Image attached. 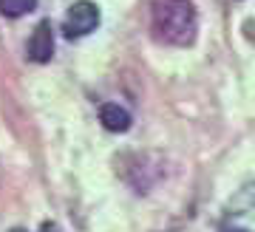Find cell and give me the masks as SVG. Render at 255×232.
Returning a JSON list of instances; mask_svg holds the SVG:
<instances>
[{
  "label": "cell",
  "instance_id": "1",
  "mask_svg": "<svg viewBox=\"0 0 255 232\" xmlns=\"http://www.w3.org/2000/svg\"><path fill=\"white\" fill-rule=\"evenodd\" d=\"M150 31L159 43L187 48L199 34V14L190 0H153L150 6Z\"/></svg>",
  "mask_w": 255,
  "mask_h": 232
},
{
  "label": "cell",
  "instance_id": "2",
  "mask_svg": "<svg viewBox=\"0 0 255 232\" xmlns=\"http://www.w3.org/2000/svg\"><path fill=\"white\" fill-rule=\"evenodd\" d=\"M97 26H100V9H97V3H91V0H77L71 9L65 11L63 34L68 40H80V37H88Z\"/></svg>",
  "mask_w": 255,
  "mask_h": 232
},
{
  "label": "cell",
  "instance_id": "3",
  "mask_svg": "<svg viewBox=\"0 0 255 232\" xmlns=\"http://www.w3.org/2000/svg\"><path fill=\"white\" fill-rule=\"evenodd\" d=\"M26 57L31 63H51V57H54V28H51L48 20H43L31 31L26 45Z\"/></svg>",
  "mask_w": 255,
  "mask_h": 232
},
{
  "label": "cell",
  "instance_id": "4",
  "mask_svg": "<svg viewBox=\"0 0 255 232\" xmlns=\"http://www.w3.org/2000/svg\"><path fill=\"white\" fill-rule=\"evenodd\" d=\"M100 122H102L105 130H111V133H125V130H130V125H133L130 114H128L119 102H105V105H100Z\"/></svg>",
  "mask_w": 255,
  "mask_h": 232
},
{
  "label": "cell",
  "instance_id": "5",
  "mask_svg": "<svg viewBox=\"0 0 255 232\" xmlns=\"http://www.w3.org/2000/svg\"><path fill=\"white\" fill-rule=\"evenodd\" d=\"M37 9V0H0V14L3 17H26Z\"/></svg>",
  "mask_w": 255,
  "mask_h": 232
},
{
  "label": "cell",
  "instance_id": "6",
  "mask_svg": "<svg viewBox=\"0 0 255 232\" xmlns=\"http://www.w3.org/2000/svg\"><path fill=\"white\" fill-rule=\"evenodd\" d=\"M14 232H23V230H14ZM40 232H57V230H54V227H51V224H46V227H43V230H40Z\"/></svg>",
  "mask_w": 255,
  "mask_h": 232
},
{
  "label": "cell",
  "instance_id": "7",
  "mask_svg": "<svg viewBox=\"0 0 255 232\" xmlns=\"http://www.w3.org/2000/svg\"><path fill=\"white\" fill-rule=\"evenodd\" d=\"M221 232H250V230H241V227H233V230H221Z\"/></svg>",
  "mask_w": 255,
  "mask_h": 232
}]
</instances>
